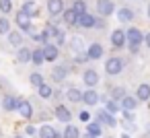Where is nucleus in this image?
<instances>
[{
    "label": "nucleus",
    "mask_w": 150,
    "mask_h": 138,
    "mask_svg": "<svg viewBox=\"0 0 150 138\" xmlns=\"http://www.w3.org/2000/svg\"><path fill=\"white\" fill-rule=\"evenodd\" d=\"M33 62H35V64H43V62H45V52H43V48L33 52Z\"/></svg>",
    "instance_id": "25"
},
{
    "label": "nucleus",
    "mask_w": 150,
    "mask_h": 138,
    "mask_svg": "<svg viewBox=\"0 0 150 138\" xmlns=\"http://www.w3.org/2000/svg\"><path fill=\"white\" fill-rule=\"evenodd\" d=\"M66 72H68V70H66L64 66H58V68H54V74H52V76H54V80H64V78H66Z\"/></svg>",
    "instance_id": "22"
},
{
    "label": "nucleus",
    "mask_w": 150,
    "mask_h": 138,
    "mask_svg": "<svg viewBox=\"0 0 150 138\" xmlns=\"http://www.w3.org/2000/svg\"><path fill=\"white\" fill-rule=\"evenodd\" d=\"M64 138H80V132H78V128H74V126H68V128H66V132H64Z\"/></svg>",
    "instance_id": "27"
},
{
    "label": "nucleus",
    "mask_w": 150,
    "mask_h": 138,
    "mask_svg": "<svg viewBox=\"0 0 150 138\" xmlns=\"http://www.w3.org/2000/svg\"><path fill=\"white\" fill-rule=\"evenodd\" d=\"M97 101H99L97 91H95V89H88V91L84 93V103H86V105H97Z\"/></svg>",
    "instance_id": "12"
},
{
    "label": "nucleus",
    "mask_w": 150,
    "mask_h": 138,
    "mask_svg": "<svg viewBox=\"0 0 150 138\" xmlns=\"http://www.w3.org/2000/svg\"><path fill=\"white\" fill-rule=\"evenodd\" d=\"M29 80H31V85H35L37 89H39L41 85H45V83H43V76H41V74H37V72H35V74H31V78H29Z\"/></svg>",
    "instance_id": "30"
},
{
    "label": "nucleus",
    "mask_w": 150,
    "mask_h": 138,
    "mask_svg": "<svg viewBox=\"0 0 150 138\" xmlns=\"http://www.w3.org/2000/svg\"><path fill=\"white\" fill-rule=\"evenodd\" d=\"M148 19H150V4H148Z\"/></svg>",
    "instance_id": "41"
},
{
    "label": "nucleus",
    "mask_w": 150,
    "mask_h": 138,
    "mask_svg": "<svg viewBox=\"0 0 150 138\" xmlns=\"http://www.w3.org/2000/svg\"><path fill=\"white\" fill-rule=\"evenodd\" d=\"M125 37H127L129 48H138V46L144 41V35H142V31H140V29H127Z\"/></svg>",
    "instance_id": "1"
},
{
    "label": "nucleus",
    "mask_w": 150,
    "mask_h": 138,
    "mask_svg": "<svg viewBox=\"0 0 150 138\" xmlns=\"http://www.w3.org/2000/svg\"><path fill=\"white\" fill-rule=\"evenodd\" d=\"M17 25H19L23 31H29V29H31V17H29V15H25V13L21 11V13L17 15Z\"/></svg>",
    "instance_id": "5"
},
{
    "label": "nucleus",
    "mask_w": 150,
    "mask_h": 138,
    "mask_svg": "<svg viewBox=\"0 0 150 138\" xmlns=\"http://www.w3.org/2000/svg\"><path fill=\"white\" fill-rule=\"evenodd\" d=\"M64 37H66V33H64L62 29H58V31H56V41H58V43H64Z\"/></svg>",
    "instance_id": "37"
},
{
    "label": "nucleus",
    "mask_w": 150,
    "mask_h": 138,
    "mask_svg": "<svg viewBox=\"0 0 150 138\" xmlns=\"http://www.w3.org/2000/svg\"><path fill=\"white\" fill-rule=\"evenodd\" d=\"M47 11H50V15H60V13H64V2L62 0H47Z\"/></svg>",
    "instance_id": "4"
},
{
    "label": "nucleus",
    "mask_w": 150,
    "mask_h": 138,
    "mask_svg": "<svg viewBox=\"0 0 150 138\" xmlns=\"http://www.w3.org/2000/svg\"><path fill=\"white\" fill-rule=\"evenodd\" d=\"M19 105H21V101H19V99H15V97H4V99H2V107H4L6 111L19 109Z\"/></svg>",
    "instance_id": "8"
},
{
    "label": "nucleus",
    "mask_w": 150,
    "mask_h": 138,
    "mask_svg": "<svg viewBox=\"0 0 150 138\" xmlns=\"http://www.w3.org/2000/svg\"><path fill=\"white\" fill-rule=\"evenodd\" d=\"M56 115H58L60 122H70V111H68L64 105H60V107L56 109Z\"/></svg>",
    "instance_id": "20"
},
{
    "label": "nucleus",
    "mask_w": 150,
    "mask_h": 138,
    "mask_svg": "<svg viewBox=\"0 0 150 138\" xmlns=\"http://www.w3.org/2000/svg\"><path fill=\"white\" fill-rule=\"evenodd\" d=\"M39 95L47 99V97H52V95H54V91H52V89H50L47 85H41V87H39Z\"/></svg>",
    "instance_id": "31"
},
{
    "label": "nucleus",
    "mask_w": 150,
    "mask_h": 138,
    "mask_svg": "<svg viewBox=\"0 0 150 138\" xmlns=\"http://www.w3.org/2000/svg\"><path fill=\"white\" fill-rule=\"evenodd\" d=\"M117 17H119V21H121V23H127V21H132V19H134V13H132L129 9H121V11L117 13Z\"/></svg>",
    "instance_id": "21"
},
{
    "label": "nucleus",
    "mask_w": 150,
    "mask_h": 138,
    "mask_svg": "<svg viewBox=\"0 0 150 138\" xmlns=\"http://www.w3.org/2000/svg\"><path fill=\"white\" fill-rule=\"evenodd\" d=\"M138 99L140 101H148L150 99V85H140L138 87Z\"/></svg>",
    "instance_id": "14"
},
{
    "label": "nucleus",
    "mask_w": 150,
    "mask_h": 138,
    "mask_svg": "<svg viewBox=\"0 0 150 138\" xmlns=\"http://www.w3.org/2000/svg\"><path fill=\"white\" fill-rule=\"evenodd\" d=\"M64 21L68 23V25H76L78 23V15L70 9V11H64Z\"/></svg>",
    "instance_id": "18"
},
{
    "label": "nucleus",
    "mask_w": 150,
    "mask_h": 138,
    "mask_svg": "<svg viewBox=\"0 0 150 138\" xmlns=\"http://www.w3.org/2000/svg\"><path fill=\"white\" fill-rule=\"evenodd\" d=\"M113 97H115V99H125L127 95H125V91H123L121 87H117V89L113 91Z\"/></svg>",
    "instance_id": "35"
},
{
    "label": "nucleus",
    "mask_w": 150,
    "mask_h": 138,
    "mask_svg": "<svg viewBox=\"0 0 150 138\" xmlns=\"http://www.w3.org/2000/svg\"><path fill=\"white\" fill-rule=\"evenodd\" d=\"M95 23H97V21H95V17H91V15H80V17H78V25L84 27V29H91Z\"/></svg>",
    "instance_id": "10"
},
{
    "label": "nucleus",
    "mask_w": 150,
    "mask_h": 138,
    "mask_svg": "<svg viewBox=\"0 0 150 138\" xmlns=\"http://www.w3.org/2000/svg\"><path fill=\"white\" fill-rule=\"evenodd\" d=\"M39 136H41V138H60L58 132H56L52 126H43V128L39 130Z\"/></svg>",
    "instance_id": "15"
},
{
    "label": "nucleus",
    "mask_w": 150,
    "mask_h": 138,
    "mask_svg": "<svg viewBox=\"0 0 150 138\" xmlns=\"http://www.w3.org/2000/svg\"><path fill=\"white\" fill-rule=\"evenodd\" d=\"M97 11H99L103 17H109V15L115 11V6H113V2H111V0H99V4H97Z\"/></svg>",
    "instance_id": "3"
},
{
    "label": "nucleus",
    "mask_w": 150,
    "mask_h": 138,
    "mask_svg": "<svg viewBox=\"0 0 150 138\" xmlns=\"http://www.w3.org/2000/svg\"><path fill=\"white\" fill-rule=\"evenodd\" d=\"M70 46H72V50H80L82 48V37H74Z\"/></svg>",
    "instance_id": "36"
},
{
    "label": "nucleus",
    "mask_w": 150,
    "mask_h": 138,
    "mask_svg": "<svg viewBox=\"0 0 150 138\" xmlns=\"http://www.w3.org/2000/svg\"><path fill=\"white\" fill-rule=\"evenodd\" d=\"M125 39H127V37H125V33H123L121 29H117V31L111 33V43H113L115 48H121V46L125 43Z\"/></svg>",
    "instance_id": "7"
},
{
    "label": "nucleus",
    "mask_w": 150,
    "mask_h": 138,
    "mask_svg": "<svg viewBox=\"0 0 150 138\" xmlns=\"http://www.w3.org/2000/svg\"><path fill=\"white\" fill-rule=\"evenodd\" d=\"M121 138H129V136H127V134H123V136H121Z\"/></svg>",
    "instance_id": "42"
},
{
    "label": "nucleus",
    "mask_w": 150,
    "mask_h": 138,
    "mask_svg": "<svg viewBox=\"0 0 150 138\" xmlns=\"http://www.w3.org/2000/svg\"><path fill=\"white\" fill-rule=\"evenodd\" d=\"M86 54H88V60H99V58L103 56V48H101L99 43H93Z\"/></svg>",
    "instance_id": "9"
},
{
    "label": "nucleus",
    "mask_w": 150,
    "mask_h": 138,
    "mask_svg": "<svg viewBox=\"0 0 150 138\" xmlns=\"http://www.w3.org/2000/svg\"><path fill=\"white\" fill-rule=\"evenodd\" d=\"M74 60H76V62H86V60H88V54H80V52H78V54L74 56Z\"/></svg>",
    "instance_id": "38"
},
{
    "label": "nucleus",
    "mask_w": 150,
    "mask_h": 138,
    "mask_svg": "<svg viewBox=\"0 0 150 138\" xmlns=\"http://www.w3.org/2000/svg\"><path fill=\"white\" fill-rule=\"evenodd\" d=\"M0 33H11V23L6 19H0Z\"/></svg>",
    "instance_id": "32"
},
{
    "label": "nucleus",
    "mask_w": 150,
    "mask_h": 138,
    "mask_svg": "<svg viewBox=\"0 0 150 138\" xmlns=\"http://www.w3.org/2000/svg\"><path fill=\"white\" fill-rule=\"evenodd\" d=\"M144 41H146V46L150 48V33H148V35H144Z\"/></svg>",
    "instance_id": "40"
},
{
    "label": "nucleus",
    "mask_w": 150,
    "mask_h": 138,
    "mask_svg": "<svg viewBox=\"0 0 150 138\" xmlns=\"http://www.w3.org/2000/svg\"><path fill=\"white\" fill-rule=\"evenodd\" d=\"M84 9H86V4H84V0H76V2H74V6H72V11L80 17V15H86L84 13Z\"/></svg>",
    "instance_id": "23"
},
{
    "label": "nucleus",
    "mask_w": 150,
    "mask_h": 138,
    "mask_svg": "<svg viewBox=\"0 0 150 138\" xmlns=\"http://www.w3.org/2000/svg\"><path fill=\"white\" fill-rule=\"evenodd\" d=\"M15 138H21V136H15Z\"/></svg>",
    "instance_id": "43"
},
{
    "label": "nucleus",
    "mask_w": 150,
    "mask_h": 138,
    "mask_svg": "<svg viewBox=\"0 0 150 138\" xmlns=\"http://www.w3.org/2000/svg\"><path fill=\"white\" fill-rule=\"evenodd\" d=\"M13 4H11V0H0V11L2 13H11Z\"/></svg>",
    "instance_id": "33"
},
{
    "label": "nucleus",
    "mask_w": 150,
    "mask_h": 138,
    "mask_svg": "<svg viewBox=\"0 0 150 138\" xmlns=\"http://www.w3.org/2000/svg\"><path fill=\"white\" fill-rule=\"evenodd\" d=\"M23 13L29 15V17H33V15H37V6H35L33 2H25V4H23Z\"/></svg>",
    "instance_id": "24"
},
{
    "label": "nucleus",
    "mask_w": 150,
    "mask_h": 138,
    "mask_svg": "<svg viewBox=\"0 0 150 138\" xmlns=\"http://www.w3.org/2000/svg\"><path fill=\"white\" fill-rule=\"evenodd\" d=\"M88 134H91V136H95V138H97V136H101V126H99L97 122H95V124L91 122V124H88Z\"/></svg>",
    "instance_id": "29"
},
{
    "label": "nucleus",
    "mask_w": 150,
    "mask_h": 138,
    "mask_svg": "<svg viewBox=\"0 0 150 138\" xmlns=\"http://www.w3.org/2000/svg\"><path fill=\"white\" fill-rule=\"evenodd\" d=\"M17 60L19 62H29V60H33V52H29L27 48H21L19 54H17Z\"/></svg>",
    "instance_id": "16"
},
{
    "label": "nucleus",
    "mask_w": 150,
    "mask_h": 138,
    "mask_svg": "<svg viewBox=\"0 0 150 138\" xmlns=\"http://www.w3.org/2000/svg\"><path fill=\"white\" fill-rule=\"evenodd\" d=\"M97 120H99V122H103V124H107V126H111V128L117 124V122H115V117H113L107 109H105V111H103V109H101V111H97Z\"/></svg>",
    "instance_id": "6"
},
{
    "label": "nucleus",
    "mask_w": 150,
    "mask_h": 138,
    "mask_svg": "<svg viewBox=\"0 0 150 138\" xmlns=\"http://www.w3.org/2000/svg\"><path fill=\"white\" fill-rule=\"evenodd\" d=\"M8 41H11L13 46H21L23 37H21V33H17V31H11V33H8Z\"/></svg>",
    "instance_id": "28"
},
{
    "label": "nucleus",
    "mask_w": 150,
    "mask_h": 138,
    "mask_svg": "<svg viewBox=\"0 0 150 138\" xmlns=\"http://www.w3.org/2000/svg\"><path fill=\"white\" fill-rule=\"evenodd\" d=\"M136 105H138V101H136L134 97H125V99H121V109H123V111H134Z\"/></svg>",
    "instance_id": "13"
},
{
    "label": "nucleus",
    "mask_w": 150,
    "mask_h": 138,
    "mask_svg": "<svg viewBox=\"0 0 150 138\" xmlns=\"http://www.w3.org/2000/svg\"><path fill=\"white\" fill-rule=\"evenodd\" d=\"M43 52H45V60H50V62L58 58V48L56 46H45Z\"/></svg>",
    "instance_id": "19"
},
{
    "label": "nucleus",
    "mask_w": 150,
    "mask_h": 138,
    "mask_svg": "<svg viewBox=\"0 0 150 138\" xmlns=\"http://www.w3.org/2000/svg\"><path fill=\"white\" fill-rule=\"evenodd\" d=\"M84 83H86L88 87H95V85L99 83V74H97L95 70H84Z\"/></svg>",
    "instance_id": "11"
},
{
    "label": "nucleus",
    "mask_w": 150,
    "mask_h": 138,
    "mask_svg": "<svg viewBox=\"0 0 150 138\" xmlns=\"http://www.w3.org/2000/svg\"><path fill=\"white\" fill-rule=\"evenodd\" d=\"M88 117H91V115H88L86 111H82V113H80V120H82V122H88Z\"/></svg>",
    "instance_id": "39"
},
{
    "label": "nucleus",
    "mask_w": 150,
    "mask_h": 138,
    "mask_svg": "<svg viewBox=\"0 0 150 138\" xmlns=\"http://www.w3.org/2000/svg\"><path fill=\"white\" fill-rule=\"evenodd\" d=\"M119 107H121V105H117L115 101H107V111H109L111 115H113V113H115V111H117Z\"/></svg>",
    "instance_id": "34"
},
{
    "label": "nucleus",
    "mask_w": 150,
    "mask_h": 138,
    "mask_svg": "<svg viewBox=\"0 0 150 138\" xmlns=\"http://www.w3.org/2000/svg\"><path fill=\"white\" fill-rule=\"evenodd\" d=\"M19 111H21V115H23V117H31V113H33V107H31V103H29V101H21V105H19Z\"/></svg>",
    "instance_id": "17"
},
{
    "label": "nucleus",
    "mask_w": 150,
    "mask_h": 138,
    "mask_svg": "<svg viewBox=\"0 0 150 138\" xmlns=\"http://www.w3.org/2000/svg\"><path fill=\"white\" fill-rule=\"evenodd\" d=\"M121 68H123V62H121L119 58H109L107 64H105V70H107L109 74H119Z\"/></svg>",
    "instance_id": "2"
},
{
    "label": "nucleus",
    "mask_w": 150,
    "mask_h": 138,
    "mask_svg": "<svg viewBox=\"0 0 150 138\" xmlns=\"http://www.w3.org/2000/svg\"><path fill=\"white\" fill-rule=\"evenodd\" d=\"M68 99L76 103V101H80V99H84V95H82V93H80L78 89H70V91H68Z\"/></svg>",
    "instance_id": "26"
}]
</instances>
